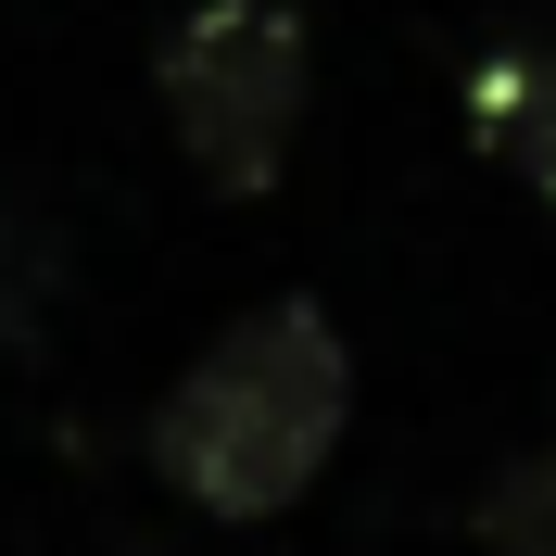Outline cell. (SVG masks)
<instances>
[{
  "instance_id": "cell-1",
  "label": "cell",
  "mask_w": 556,
  "mask_h": 556,
  "mask_svg": "<svg viewBox=\"0 0 556 556\" xmlns=\"http://www.w3.org/2000/svg\"><path fill=\"white\" fill-rule=\"evenodd\" d=\"M354 430V342L316 291H266L215 329L152 405V481L203 519H291Z\"/></svg>"
},
{
  "instance_id": "cell-2",
  "label": "cell",
  "mask_w": 556,
  "mask_h": 556,
  "mask_svg": "<svg viewBox=\"0 0 556 556\" xmlns=\"http://www.w3.org/2000/svg\"><path fill=\"white\" fill-rule=\"evenodd\" d=\"M304 89H316V38H304L291 0H190L152 38L165 139L190 152V177H203L215 203L278 190L291 139H304Z\"/></svg>"
},
{
  "instance_id": "cell-3",
  "label": "cell",
  "mask_w": 556,
  "mask_h": 556,
  "mask_svg": "<svg viewBox=\"0 0 556 556\" xmlns=\"http://www.w3.org/2000/svg\"><path fill=\"white\" fill-rule=\"evenodd\" d=\"M468 139L556 215V38H506L468 64Z\"/></svg>"
},
{
  "instance_id": "cell-4",
  "label": "cell",
  "mask_w": 556,
  "mask_h": 556,
  "mask_svg": "<svg viewBox=\"0 0 556 556\" xmlns=\"http://www.w3.org/2000/svg\"><path fill=\"white\" fill-rule=\"evenodd\" d=\"M481 556H556V430L531 455H506L481 493Z\"/></svg>"
}]
</instances>
